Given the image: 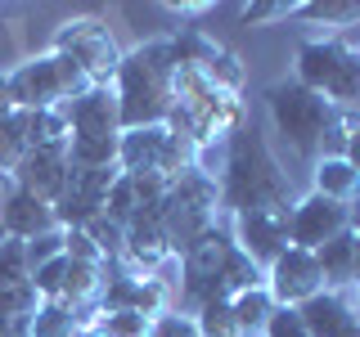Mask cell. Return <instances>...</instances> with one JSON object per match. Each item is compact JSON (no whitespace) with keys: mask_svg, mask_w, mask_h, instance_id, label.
<instances>
[{"mask_svg":"<svg viewBox=\"0 0 360 337\" xmlns=\"http://www.w3.org/2000/svg\"><path fill=\"white\" fill-rule=\"evenodd\" d=\"M68 117V140H117L122 135V108L112 86H90L82 99L63 108Z\"/></svg>","mask_w":360,"mask_h":337,"instance_id":"9a60e30c","label":"cell"},{"mask_svg":"<svg viewBox=\"0 0 360 337\" xmlns=\"http://www.w3.org/2000/svg\"><path fill=\"white\" fill-rule=\"evenodd\" d=\"M149 337H202V333L189 310H162V315H153Z\"/></svg>","mask_w":360,"mask_h":337,"instance_id":"1f68e13d","label":"cell"},{"mask_svg":"<svg viewBox=\"0 0 360 337\" xmlns=\"http://www.w3.org/2000/svg\"><path fill=\"white\" fill-rule=\"evenodd\" d=\"M50 50L63 54V59H72V63L86 72L90 86H112L117 63H122V50H117V41H112L108 22H99V18H90V14H86V18L59 22Z\"/></svg>","mask_w":360,"mask_h":337,"instance_id":"9c48e42d","label":"cell"},{"mask_svg":"<svg viewBox=\"0 0 360 337\" xmlns=\"http://www.w3.org/2000/svg\"><path fill=\"white\" fill-rule=\"evenodd\" d=\"M9 189H14V180H9V176H0V207H5V194H9Z\"/></svg>","mask_w":360,"mask_h":337,"instance_id":"f35d334b","label":"cell"},{"mask_svg":"<svg viewBox=\"0 0 360 337\" xmlns=\"http://www.w3.org/2000/svg\"><path fill=\"white\" fill-rule=\"evenodd\" d=\"M112 95L122 108V131L131 126H167L176 108V54L172 37L140 41L135 50L122 54L117 77H112Z\"/></svg>","mask_w":360,"mask_h":337,"instance_id":"7a4b0ae2","label":"cell"},{"mask_svg":"<svg viewBox=\"0 0 360 337\" xmlns=\"http://www.w3.org/2000/svg\"><path fill=\"white\" fill-rule=\"evenodd\" d=\"M0 225H5V234L9 239H18V243H27V239H37V234L45 230H54V207L50 202H41L37 194H27V189H9L5 194V207H0Z\"/></svg>","mask_w":360,"mask_h":337,"instance_id":"e0dca14e","label":"cell"},{"mask_svg":"<svg viewBox=\"0 0 360 337\" xmlns=\"http://www.w3.org/2000/svg\"><path fill=\"white\" fill-rule=\"evenodd\" d=\"M63 256L68 261H86V265H108L104 256H99V247L90 243L86 230H63Z\"/></svg>","mask_w":360,"mask_h":337,"instance_id":"d6a6232c","label":"cell"},{"mask_svg":"<svg viewBox=\"0 0 360 337\" xmlns=\"http://www.w3.org/2000/svg\"><path fill=\"white\" fill-rule=\"evenodd\" d=\"M198 72L207 77V81L217 86V90H225V95H243V77H248V72H243L239 54H234V50H225V45H221V50H217L207 63L198 67Z\"/></svg>","mask_w":360,"mask_h":337,"instance_id":"484cf974","label":"cell"},{"mask_svg":"<svg viewBox=\"0 0 360 337\" xmlns=\"http://www.w3.org/2000/svg\"><path fill=\"white\" fill-rule=\"evenodd\" d=\"M352 230V202H333L320 194L292 198L288 207V247L302 252H320L324 243H333L338 234Z\"/></svg>","mask_w":360,"mask_h":337,"instance_id":"30bf717a","label":"cell"},{"mask_svg":"<svg viewBox=\"0 0 360 337\" xmlns=\"http://www.w3.org/2000/svg\"><path fill=\"white\" fill-rule=\"evenodd\" d=\"M41 297L32 284L22 288H0V337H32V315H37Z\"/></svg>","mask_w":360,"mask_h":337,"instance_id":"44dd1931","label":"cell"},{"mask_svg":"<svg viewBox=\"0 0 360 337\" xmlns=\"http://www.w3.org/2000/svg\"><path fill=\"white\" fill-rule=\"evenodd\" d=\"M315 261H320V275H324V288L329 292H342V288H356L360 270H356V234H338L333 243H324L320 252H315Z\"/></svg>","mask_w":360,"mask_h":337,"instance_id":"d6986e66","label":"cell"},{"mask_svg":"<svg viewBox=\"0 0 360 337\" xmlns=\"http://www.w3.org/2000/svg\"><path fill=\"white\" fill-rule=\"evenodd\" d=\"M266 337H311L307 329H302V315L292 310V306H275V315L266 319Z\"/></svg>","mask_w":360,"mask_h":337,"instance_id":"836d02e7","label":"cell"},{"mask_svg":"<svg viewBox=\"0 0 360 337\" xmlns=\"http://www.w3.org/2000/svg\"><path fill=\"white\" fill-rule=\"evenodd\" d=\"M5 77H9V99H14V108H22V112L68 108L72 99H82L90 90L82 67H77L72 59H63V54H54V50L18 63L14 72H5Z\"/></svg>","mask_w":360,"mask_h":337,"instance_id":"52a82bcc","label":"cell"},{"mask_svg":"<svg viewBox=\"0 0 360 337\" xmlns=\"http://www.w3.org/2000/svg\"><path fill=\"white\" fill-rule=\"evenodd\" d=\"M217 189H221L225 216H239V211H252V207H292V180L252 121H243L225 140V171L217 180Z\"/></svg>","mask_w":360,"mask_h":337,"instance_id":"6da1fadb","label":"cell"},{"mask_svg":"<svg viewBox=\"0 0 360 337\" xmlns=\"http://www.w3.org/2000/svg\"><path fill=\"white\" fill-rule=\"evenodd\" d=\"M221 220H225V211H221L217 180H207V176H198V171H185V176H176L172 185H167L162 207H158V225H162L167 252H172L176 261L207 230H217Z\"/></svg>","mask_w":360,"mask_h":337,"instance_id":"5b68a950","label":"cell"},{"mask_svg":"<svg viewBox=\"0 0 360 337\" xmlns=\"http://www.w3.org/2000/svg\"><path fill=\"white\" fill-rule=\"evenodd\" d=\"M27 252H22L18 239H5L0 243V288H22L27 284Z\"/></svg>","mask_w":360,"mask_h":337,"instance_id":"f1b7e54d","label":"cell"},{"mask_svg":"<svg viewBox=\"0 0 360 337\" xmlns=\"http://www.w3.org/2000/svg\"><path fill=\"white\" fill-rule=\"evenodd\" d=\"M311 171V194L333 198V202H356L360 198V176L347 157H315Z\"/></svg>","mask_w":360,"mask_h":337,"instance_id":"ffe728a7","label":"cell"},{"mask_svg":"<svg viewBox=\"0 0 360 337\" xmlns=\"http://www.w3.org/2000/svg\"><path fill=\"white\" fill-rule=\"evenodd\" d=\"M82 337H104V333H99V329H86V333H82Z\"/></svg>","mask_w":360,"mask_h":337,"instance_id":"b9f144b4","label":"cell"},{"mask_svg":"<svg viewBox=\"0 0 360 337\" xmlns=\"http://www.w3.org/2000/svg\"><path fill=\"white\" fill-rule=\"evenodd\" d=\"M149 324H153V319H144V315L117 310V315H99L90 329H99L104 337H149Z\"/></svg>","mask_w":360,"mask_h":337,"instance_id":"4dcf8cb0","label":"cell"},{"mask_svg":"<svg viewBox=\"0 0 360 337\" xmlns=\"http://www.w3.org/2000/svg\"><path fill=\"white\" fill-rule=\"evenodd\" d=\"M275 18H292V5L284 0H257V5H239V22H275Z\"/></svg>","mask_w":360,"mask_h":337,"instance_id":"e575fe53","label":"cell"},{"mask_svg":"<svg viewBox=\"0 0 360 337\" xmlns=\"http://www.w3.org/2000/svg\"><path fill=\"white\" fill-rule=\"evenodd\" d=\"M194 319H198L202 337H243L239 319H234V310H230V301H207V306L194 310Z\"/></svg>","mask_w":360,"mask_h":337,"instance_id":"4316f807","label":"cell"},{"mask_svg":"<svg viewBox=\"0 0 360 337\" xmlns=\"http://www.w3.org/2000/svg\"><path fill=\"white\" fill-rule=\"evenodd\" d=\"M292 18L324 22V27H352V22H360V0H307V5H292Z\"/></svg>","mask_w":360,"mask_h":337,"instance_id":"d4e9b609","label":"cell"},{"mask_svg":"<svg viewBox=\"0 0 360 337\" xmlns=\"http://www.w3.org/2000/svg\"><path fill=\"white\" fill-rule=\"evenodd\" d=\"M230 310H234V319H239V333H262L266 329V319L275 315V297H270V288L266 284H257V288H243V292H234L230 297Z\"/></svg>","mask_w":360,"mask_h":337,"instance_id":"7402d4cb","label":"cell"},{"mask_svg":"<svg viewBox=\"0 0 360 337\" xmlns=\"http://www.w3.org/2000/svg\"><path fill=\"white\" fill-rule=\"evenodd\" d=\"M342 337H360V319H356V324H352V329H347Z\"/></svg>","mask_w":360,"mask_h":337,"instance_id":"ab89813d","label":"cell"},{"mask_svg":"<svg viewBox=\"0 0 360 337\" xmlns=\"http://www.w3.org/2000/svg\"><path fill=\"white\" fill-rule=\"evenodd\" d=\"M99 315H144V319H153V315L167 310V284H158V279H144V275H127V270L108 265L104 270V288H99Z\"/></svg>","mask_w":360,"mask_h":337,"instance_id":"4fadbf2b","label":"cell"},{"mask_svg":"<svg viewBox=\"0 0 360 337\" xmlns=\"http://www.w3.org/2000/svg\"><path fill=\"white\" fill-rule=\"evenodd\" d=\"M117 176H122L117 166H95V171L72 166V176H68L59 202H54V220H59V230H86L95 216H104L108 189H112Z\"/></svg>","mask_w":360,"mask_h":337,"instance_id":"7c38bea8","label":"cell"},{"mask_svg":"<svg viewBox=\"0 0 360 337\" xmlns=\"http://www.w3.org/2000/svg\"><path fill=\"white\" fill-rule=\"evenodd\" d=\"M266 284V270H257L248 256L239 252L230 234V220H221L217 230H207L202 239L180 256V306L194 315L207 301H230L234 292Z\"/></svg>","mask_w":360,"mask_h":337,"instance_id":"3957f363","label":"cell"},{"mask_svg":"<svg viewBox=\"0 0 360 337\" xmlns=\"http://www.w3.org/2000/svg\"><path fill=\"white\" fill-rule=\"evenodd\" d=\"M342 157H347V162L356 166V176H360V131L352 135V140H347V149H342Z\"/></svg>","mask_w":360,"mask_h":337,"instance_id":"d590c367","label":"cell"},{"mask_svg":"<svg viewBox=\"0 0 360 337\" xmlns=\"http://www.w3.org/2000/svg\"><path fill=\"white\" fill-rule=\"evenodd\" d=\"M266 288L275 297V306H302L315 292H324V275L315 252H302V247H284L279 261L266 270Z\"/></svg>","mask_w":360,"mask_h":337,"instance_id":"5bb4252c","label":"cell"},{"mask_svg":"<svg viewBox=\"0 0 360 337\" xmlns=\"http://www.w3.org/2000/svg\"><path fill=\"white\" fill-rule=\"evenodd\" d=\"M352 234H356V270H360V198L352 202ZM360 284V279H356Z\"/></svg>","mask_w":360,"mask_h":337,"instance_id":"74e56055","label":"cell"},{"mask_svg":"<svg viewBox=\"0 0 360 337\" xmlns=\"http://www.w3.org/2000/svg\"><path fill=\"white\" fill-rule=\"evenodd\" d=\"M22 252H27V275H32V270H41V265H50L54 256H63V230L54 225V230L27 239V243H22Z\"/></svg>","mask_w":360,"mask_h":337,"instance_id":"f546056e","label":"cell"},{"mask_svg":"<svg viewBox=\"0 0 360 337\" xmlns=\"http://www.w3.org/2000/svg\"><path fill=\"white\" fill-rule=\"evenodd\" d=\"M5 239H9V234H5V225H0V243H5Z\"/></svg>","mask_w":360,"mask_h":337,"instance_id":"7bdbcfd3","label":"cell"},{"mask_svg":"<svg viewBox=\"0 0 360 337\" xmlns=\"http://www.w3.org/2000/svg\"><path fill=\"white\" fill-rule=\"evenodd\" d=\"M352 310H356V319H360V284H356V301H352Z\"/></svg>","mask_w":360,"mask_h":337,"instance_id":"60d3db41","label":"cell"},{"mask_svg":"<svg viewBox=\"0 0 360 337\" xmlns=\"http://www.w3.org/2000/svg\"><path fill=\"white\" fill-rule=\"evenodd\" d=\"M86 234H90V243L99 247V256H104L108 265H117L122 247H127V230H122L117 220H108V216H95V220L86 225Z\"/></svg>","mask_w":360,"mask_h":337,"instance_id":"83f0119b","label":"cell"},{"mask_svg":"<svg viewBox=\"0 0 360 337\" xmlns=\"http://www.w3.org/2000/svg\"><path fill=\"white\" fill-rule=\"evenodd\" d=\"M117 166L127 176L176 180V176L194 171V144L180 140L172 126H131V131H122Z\"/></svg>","mask_w":360,"mask_h":337,"instance_id":"ba28073f","label":"cell"},{"mask_svg":"<svg viewBox=\"0 0 360 337\" xmlns=\"http://www.w3.org/2000/svg\"><path fill=\"white\" fill-rule=\"evenodd\" d=\"M225 220H230L239 252L257 270H270L279 261V252L288 247V207H252V211H239V216H225Z\"/></svg>","mask_w":360,"mask_h":337,"instance_id":"8fae6325","label":"cell"},{"mask_svg":"<svg viewBox=\"0 0 360 337\" xmlns=\"http://www.w3.org/2000/svg\"><path fill=\"white\" fill-rule=\"evenodd\" d=\"M68 176H72V162H68V140L59 144H41V149H32L27 157L18 162V171L9 176L18 189H27V194H37L41 202H59Z\"/></svg>","mask_w":360,"mask_h":337,"instance_id":"2e32d148","label":"cell"},{"mask_svg":"<svg viewBox=\"0 0 360 337\" xmlns=\"http://www.w3.org/2000/svg\"><path fill=\"white\" fill-rule=\"evenodd\" d=\"M266 112H270V121H275L279 140L297 157H307V162L329 153L333 126H338V117H342V108H333L324 95H315V90H307L302 81H292V77L288 81H275L266 90Z\"/></svg>","mask_w":360,"mask_h":337,"instance_id":"277c9868","label":"cell"},{"mask_svg":"<svg viewBox=\"0 0 360 337\" xmlns=\"http://www.w3.org/2000/svg\"><path fill=\"white\" fill-rule=\"evenodd\" d=\"M27 153H32V140H27V126H22V112L14 108L9 117H0V176H14Z\"/></svg>","mask_w":360,"mask_h":337,"instance_id":"cb8c5ba5","label":"cell"},{"mask_svg":"<svg viewBox=\"0 0 360 337\" xmlns=\"http://www.w3.org/2000/svg\"><path fill=\"white\" fill-rule=\"evenodd\" d=\"M292 81L324 95L333 108H360V50H352L342 37L324 41H302L297 63H292Z\"/></svg>","mask_w":360,"mask_h":337,"instance_id":"8992f818","label":"cell"},{"mask_svg":"<svg viewBox=\"0 0 360 337\" xmlns=\"http://www.w3.org/2000/svg\"><path fill=\"white\" fill-rule=\"evenodd\" d=\"M14 112V99H9V77L0 72V117H9Z\"/></svg>","mask_w":360,"mask_h":337,"instance_id":"8d00e7d4","label":"cell"},{"mask_svg":"<svg viewBox=\"0 0 360 337\" xmlns=\"http://www.w3.org/2000/svg\"><path fill=\"white\" fill-rule=\"evenodd\" d=\"M302 315V329H307L311 337H342L347 329L356 324V310H352V301L342 297V292H315L311 301H302V306H292Z\"/></svg>","mask_w":360,"mask_h":337,"instance_id":"ac0fdd59","label":"cell"},{"mask_svg":"<svg viewBox=\"0 0 360 337\" xmlns=\"http://www.w3.org/2000/svg\"><path fill=\"white\" fill-rule=\"evenodd\" d=\"M82 315L86 310L68 306V301H41L37 315H32V337H72V333H82Z\"/></svg>","mask_w":360,"mask_h":337,"instance_id":"603a6c76","label":"cell"}]
</instances>
